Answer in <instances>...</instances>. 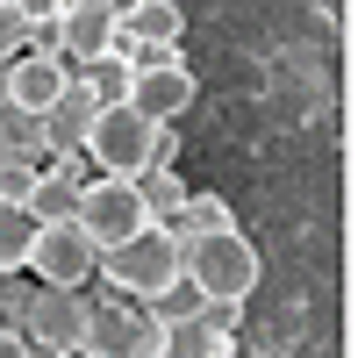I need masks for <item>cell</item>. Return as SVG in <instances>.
<instances>
[{
	"label": "cell",
	"mask_w": 358,
	"mask_h": 358,
	"mask_svg": "<svg viewBox=\"0 0 358 358\" xmlns=\"http://www.w3.org/2000/svg\"><path fill=\"white\" fill-rule=\"evenodd\" d=\"M94 273H108V287L122 294V301H143V308L172 301V294H179V229H165V222L136 229L129 244L101 251Z\"/></svg>",
	"instance_id": "6da1fadb"
},
{
	"label": "cell",
	"mask_w": 358,
	"mask_h": 358,
	"mask_svg": "<svg viewBox=\"0 0 358 358\" xmlns=\"http://www.w3.org/2000/svg\"><path fill=\"white\" fill-rule=\"evenodd\" d=\"M179 287H194V301H244L258 294V244L244 229L179 236Z\"/></svg>",
	"instance_id": "7a4b0ae2"
},
{
	"label": "cell",
	"mask_w": 358,
	"mask_h": 358,
	"mask_svg": "<svg viewBox=\"0 0 358 358\" xmlns=\"http://www.w3.org/2000/svg\"><path fill=\"white\" fill-rule=\"evenodd\" d=\"M151 151H158V122H143L129 101H101L94 122H86V143H79V158L101 179H136L151 165Z\"/></svg>",
	"instance_id": "3957f363"
},
{
	"label": "cell",
	"mask_w": 358,
	"mask_h": 358,
	"mask_svg": "<svg viewBox=\"0 0 358 358\" xmlns=\"http://www.w3.org/2000/svg\"><path fill=\"white\" fill-rule=\"evenodd\" d=\"M86 358H165V315L158 308H129V301H101L86 315Z\"/></svg>",
	"instance_id": "277c9868"
},
{
	"label": "cell",
	"mask_w": 358,
	"mask_h": 358,
	"mask_svg": "<svg viewBox=\"0 0 358 358\" xmlns=\"http://www.w3.org/2000/svg\"><path fill=\"white\" fill-rule=\"evenodd\" d=\"M72 222L86 229L94 251H115V244H129L136 229H151V215H143V201H136V179H101V172L79 187V215Z\"/></svg>",
	"instance_id": "5b68a950"
},
{
	"label": "cell",
	"mask_w": 358,
	"mask_h": 358,
	"mask_svg": "<svg viewBox=\"0 0 358 358\" xmlns=\"http://www.w3.org/2000/svg\"><path fill=\"white\" fill-rule=\"evenodd\" d=\"M94 265H101V251L86 244L79 222H36V244H29V265H22V273H36V287L79 294L86 280H94Z\"/></svg>",
	"instance_id": "8992f818"
},
{
	"label": "cell",
	"mask_w": 358,
	"mask_h": 358,
	"mask_svg": "<svg viewBox=\"0 0 358 358\" xmlns=\"http://www.w3.org/2000/svg\"><path fill=\"white\" fill-rule=\"evenodd\" d=\"M86 315H94V308H86V294L36 287V294L22 301V322H15V330L36 344V351H50V358H72V351H79V337H86Z\"/></svg>",
	"instance_id": "52a82bcc"
},
{
	"label": "cell",
	"mask_w": 358,
	"mask_h": 358,
	"mask_svg": "<svg viewBox=\"0 0 358 358\" xmlns=\"http://www.w3.org/2000/svg\"><path fill=\"white\" fill-rule=\"evenodd\" d=\"M136 115H143V122H179V115H187L194 101H201V79L187 72V65H151V72H136L129 79V94H122Z\"/></svg>",
	"instance_id": "ba28073f"
},
{
	"label": "cell",
	"mask_w": 358,
	"mask_h": 358,
	"mask_svg": "<svg viewBox=\"0 0 358 358\" xmlns=\"http://www.w3.org/2000/svg\"><path fill=\"white\" fill-rule=\"evenodd\" d=\"M72 86V65L65 57H8V108H22V115H50V101Z\"/></svg>",
	"instance_id": "9c48e42d"
},
{
	"label": "cell",
	"mask_w": 358,
	"mask_h": 358,
	"mask_svg": "<svg viewBox=\"0 0 358 358\" xmlns=\"http://www.w3.org/2000/svg\"><path fill=\"white\" fill-rule=\"evenodd\" d=\"M122 43V15H101V8H57V57L65 65H86Z\"/></svg>",
	"instance_id": "30bf717a"
},
{
	"label": "cell",
	"mask_w": 358,
	"mask_h": 358,
	"mask_svg": "<svg viewBox=\"0 0 358 358\" xmlns=\"http://www.w3.org/2000/svg\"><path fill=\"white\" fill-rule=\"evenodd\" d=\"M94 94H86V86L72 79L65 94L50 101V115H43V151H57V158H79V143H86V122H94Z\"/></svg>",
	"instance_id": "8fae6325"
},
{
	"label": "cell",
	"mask_w": 358,
	"mask_h": 358,
	"mask_svg": "<svg viewBox=\"0 0 358 358\" xmlns=\"http://www.w3.org/2000/svg\"><path fill=\"white\" fill-rule=\"evenodd\" d=\"M79 187H86V158H57L50 172H36L29 215H36V222H72L79 215Z\"/></svg>",
	"instance_id": "7c38bea8"
},
{
	"label": "cell",
	"mask_w": 358,
	"mask_h": 358,
	"mask_svg": "<svg viewBox=\"0 0 358 358\" xmlns=\"http://www.w3.org/2000/svg\"><path fill=\"white\" fill-rule=\"evenodd\" d=\"M165 358H229V330H215L201 308L165 315Z\"/></svg>",
	"instance_id": "4fadbf2b"
},
{
	"label": "cell",
	"mask_w": 358,
	"mask_h": 358,
	"mask_svg": "<svg viewBox=\"0 0 358 358\" xmlns=\"http://www.w3.org/2000/svg\"><path fill=\"white\" fill-rule=\"evenodd\" d=\"M179 29H187L179 0H129L122 8V36L129 43H179Z\"/></svg>",
	"instance_id": "5bb4252c"
},
{
	"label": "cell",
	"mask_w": 358,
	"mask_h": 358,
	"mask_svg": "<svg viewBox=\"0 0 358 358\" xmlns=\"http://www.w3.org/2000/svg\"><path fill=\"white\" fill-rule=\"evenodd\" d=\"M72 79H79L94 101H122V94H129V79H136V65H129V36L115 43V50H101V57H86Z\"/></svg>",
	"instance_id": "9a60e30c"
},
{
	"label": "cell",
	"mask_w": 358,
	"mask_h": 358,
	"mask_svg": "<svg viewBox=\"0 0 358 358\" xmlns=\"http://www.w3.org/2000/svg\"><path fill=\"white\" fill-rule=\"evenodd\" d=\"M187 194H194V187H187L172 165H143V172H136V201H143V215H151V222L179 215V201H187Z\"/></svg>",
	"instance_id": "2e32d148"
},
{
	"label": "cell",
	"mask_w": 358,
	"mask_h": 358,
	"mask_svg": "<svg viewBox=\"0 0 358 358\" xmlns=\"http://www.w3.org/2000/svg\"><path fill=\"white\" fill-rule=\"evenodd\" d=\"M229 229H236V215H229V201H222V194L194 187L187 201H179V236H229Z\"/></svg>",
	"instance_id": "e0dca14e"
},
{
	"label": "cell",
	"mask_w": 358,
	"mask_h": 358,
	"mask_svg": "<svg viewBox=\"0 0 358 358\" xmlns=\"http://www.w3.org/2000/svg\"><path fill=\"white\" fill-rule=\"evenodd\" d=\"M0 158H43V115H22V108H0Z\"/></svg>",
	"instance_id": "ac0fdd59"
},
{
	"label": "cell",
	"mask_w": 358,
	"mask_h": 358,
	"mask_svg": "<svg viewBox=\"0 0 358 358\" xmlns=\"http://www.w3.org/2000/svg\"><path fill=\"white\" fill-rule=\"evenodd\" d=\"M29 244H36V215L29 208H0V273H22Z\"/></svg>",
	"instance_id": "d6986e66"
},
{
	"label": "cell",
	"mask_w": 358,
	"mask_h": 358,
	"mask_svg": "<svg viewBox=\"0 0 358 358\" xmlns=\"http://www.w3.org/2000/svg\"><path fill=\"white\" fill-rule=\"evenodd\" d=\"M36 172H43V165H29V158H0V208H29Z\"/></svg>",
	"instance_id": "ffe728a7"
},
{
	"label": "cell",
	"mask_w": 358,
	"mask_h": 358,
	"mask_svg": "<svg viewBox=\"0 0 358 358\" xmlns=\"http://www.w3.org/2000/svg\"><path fill=\"white\" fill-rule=\"evenodd\" d=\"M22 36H29V8L22 0H0V65L22 57Z\"/></svg>",
	"instance_id": "44dd1931"
},
{
	"label": "cell",
	"mask_w": 358,
	"mask_h": 358,
	"mask_svg": "<svg viewBox=\"0 0 358 358\" xmlns=\"http://www.w3.org/2000/svg\"><path fill=\"white\" fill-rule=\"evenodd\" d=\"M0 358H29V337H22V330H8V322H0Z\"/></svg>",
	"instance_id": "7402d4cb"
},
{
	"label": "cell",
	"mask_w": 358,
	"mask_h": 358,
	"mask_svg": "<svg viewBox=\"0 0 358 358\" xmlns=\"http://www.w3.org/2000/svg\"><path fill=\"white\" fill-rule=\"evenodd\" d=\"M65 8H101V15H122L129 0H65Z\"/></svg>",
	"instance_id": "603a6c76"
},
{
	"label": "cell",
	"mask_w": 358,
	"mask_h": 358,
	"mask_svg": "<svg viewBox=\"0 0 358 358\" xmlns=\"http://www.w3.org/2000/svg\"><path fill=\"white\" fill-rule=\"evenodd\" d=\"M0 108H8V65H0Z\"/></svg>",
	"instance_id": "cb8c5ba5"
}]
</instances>
